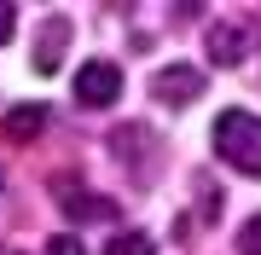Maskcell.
<instances>
[{
    "instance_id": "cell-3",
    "label": "cell",
    "mask_w": 261,
    "mask_h": 255,
    "mask_svg": "<svg viewBox=\"0 0 261 255\" xmlns=\"http://www.w3.org/2000/svg\"><path fill=\"white\" fill-rule=\"evenodd\" d=\"M122 93V70L105 64V58H93V64L75 70V104H87V110H105V104H116Z\"/></svg>"
},
{
    "instance_id": "cell-10",
    "label": "cell",
    "mask_w": 261,
    "mask_h": 255,
    "mask_svg": "<svg viewBox=\"0 0 261 255\" xmlns=\"http://www.w3.org/2000/svg\"><path fill=\"white\" fill-rule=\"evenodd\" d=\"M12 35H18V6H12V0H0V47H6Z\"/></svg>"
},
{
    "instance_id": "cell-2",
    "label": "cell",
    "mask_w": 261,
    "mask_h": 255,
    "mask_svg": "<svg viewBox=\"0 0 261 255\" xmlns=\"http://www.w3.org/2000/svg\"><path fill=\"white\" fill-rule=\"evenodd\" d=\"M203 47H209V64H226V70H232V64H244V58L255 52V23L250 18H215Z\"/></svg>"
},
{
    "instance_id": "cell-7",
    "label": "cell",
    "mask_w": 261,
    "mask_h": 255,
    "mask_svg": "<svg viewBox=\"0 0 261 255\" xmlns=\"http://www.w3.org/2000/svg\"><path fill=\"white\" fill-rule=\"evenodd\" d=\"M41 122H47V110H41V104H18V110H12L0 128H6V139H35Z\"/></svg>"
},
{
    "instance_id": "cell-6",
    "label": "cell",
    "mask_w": 261,
    "mask_h": 255,
    "mask_svg": "<svg viewBox=\"0 0 261 255\" xmlns=\"http://www.w3.org/2000/svg\"><path fill=\"white\" fill-rule=\"evenodd\" d=\"M58 209H64L70 220H105L116 203H111V197H99V191H75V197L64 191V197H58Z\"/></svg>"
},
{
    "instance_id": "cell-11",
    "label": "cell",
    "mask_w": 261,
    "mask_h": 255,
    "mask_svg": "<svg viewBox=\"0 0 261 255\" xmlns=\"http://www.w3.org/2000/svg\"><path fill=\"white\" fill-rule=\"evenodd\" d=\"M47 255H87V249L75 244V232H58V238H47Z\"/></svg>"
},
{
    "instance_id": "cell-4",
    "label": "cell",
    "mask_w": 261,
    "mask_h": 255,
    "mask_svg": "<svg viewBox=\"0 0 261 255\" xmlns=\"http://www.w3.org/2000/svg\"><path fill=\"white\" fill-rule=\"evenodd\" d=\"M197 93H203V70L197 64H168L151 76V99L157 104H192Z\"/></svg>"
},
{
    "instance_id": "cell-8",
    "label": "cell",
    "mask_w": 261,
    "mask_h": 255,
    "mask_svg": "<svg viewBox=\"0 0 261 255\" xmlns=\"http://www.w3.org/2000/svg\"><path fill=\"white\" fill-rule=\"evenodd\" d=\"M151 249H157V244H151L145 232H116L111 244H105V255H151Z\"/></svg>"
},
{
    "instance_id": "cell-9",
    "label": "cell",
    "mask_w": 261,
    "mask_h": 255,
    "mask_svg": "<svg viewBox=\"0 0 261 255\" xmlns=\"http://www.w3.org/2000/svg\"><path fill=\"white\" fill-rule=\"evenodd\" d=\"M238 249H244V255H261V215H255V220H244V232H238Z\"/></svg>"
},
{
    "instance_id": "cell-5",
    "label": "cell",
    "mask_w": 261,
    "mask_h": 255,
    "mask_svg": "<svg viewBox=\"0 0 261 255\" xmlns=\"http://www.w3.org/2000/svg\"><path fill=\"white\" fill-rule=\"evenodd\" d=\"M64 41H70V18H47V23H41V41H35V70H41V76H53V70H58Z\"/></svg>"
},
{
    "instance_id": "cell-1",
    "label": "cell",
    "mask_w": 261,
    "mask_h": 255,
    "mask_svg": "<svg viewBox=\"0 0 261 255\" xmlns=\"http://www.w3.org/2000/svg\"><path fill=\"white\" fill-rule=\"evenodd\" d=\"M215 151H221L226 168L261 180V122L250 110H226L221 122H215Z\"/></svg>"
}]
</instances>
